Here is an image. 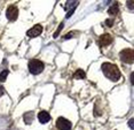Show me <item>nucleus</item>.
I'll use <instances>...</instances> for the list:
<instances>
[{
    "label": "nucleus",
    "mask_w": 134,
    "mask_h": 130,
    "mask_svg": "<svg viewBox=\"0 0 134 130\" xmlns=\"http://www.w3.org/2000/svg\"><path fill=\"white\" fill-rule=\"evenodd\" d=\"M102 72L105 75L107 78H109L112 82H117L120 79V72L117 66L112 64L110 62H104L102 64Z\"/></svg>",
    "instance_id": "nucleus-1"
},
{
    "label": "nucleus",
    "mask_w": 134,
    "mask_h": 130,
    "mask_svg": "<svg viewBox=\"0 0 134 130\" xmlns=\"http://www.w3.org/2000/svg\"><path fill=\"white\" fill-rule=\"evenodd\" d=\"M29 70L32 75H39L40 73L44 72L45 69V63L42 61L38 60V59H32V60L29 61Z\"/></svg>",
    "instance_id": "nucleus-2"
},
{
    "label": "nucleus",
    "mask_w": 134,
    "mask_h": 130,
    "mask_svg": "<svg viewBox=\"0 0 134 130\" xmlns=\"http://www.w3.org/2000/svg\"><path fill=\"white\" fill-rule=\"evenodd\" d=\"M120 60L125 63H132L134 60V51L133 48H125L119 53Z\"/></svg>",
    "instance_id": "nucleus-3"
},
{
    "label": "nucleus",
    "mask_w": 134,
    "mask_h": 130,
    "mask_svg": "<svg viewBox=\"0 0 134 130\" xmlns=\"http://www.w3.org/2000/svg\"><path fill=\"white\" fill-rule=\"evenodd\" d=\"M56 128L59 130H71L72 123H71V121H69L68 119L61 116L56 120Z\"/></svg>",
    "instance_id": "nucleus-4"
},
{
    "label": "nucleus",
    "mask_w": 134,
    "mask_h": 130,
    "mask_svg": "<svg viewBox=\"0 0 134 130\" xmlns=\"http://www.w3.org/2000/svg\"><path fill=\"white\" fill-rule=\"evenodd\" d=\"M17 16H19V9L15 5H10L6 11V17L13 22V21H16Z\"/></svg>",
    "instance_id": "nucleus-5"
},
{
    "label": "nucleus",
    "mask_w": 134,
    "mask_h": 130,
    "mask_svg": "<svg viewBox=\"0 0 134 130\" xmlns=\"http://www.w3.org/2000/svg\"><path fill=\"white\" fill-rule=\"evenodd\" d=\"M112 37L111 35H109V33H103L99 37V39H97V45L100 46V47H105V46L110 45L112 43Z\"/></svg>",
    "instance_id": "nucleus-6"
},
{
    "label": "nucleus",
    "mask_w": 134,
    "mask_h": 130,
    "mask_svg": "<svg viewBox=\"0 0 134 130\" xmlns=\"http://www.w3.org/2000/svg\"><path fill=\"white\" fill-rule=\"evenodd\" d=\"M41 32H42L41 24H36V26H33L31 29H29L26 31V36L30 37V38H35V37H38Z\"/></svg>",
    "instance_id": "nucleus-7"
},
{
    "label": "nucleus",
    "mask_w": 134,
    "mask_h": 130,
    "mask_svg": "<svg viewBox=\"0 0 134 130\" xmlns=\"http://www.w3.org/2000/svg\"><path fill=\"white\" fill-rule=\"evenodd\" d=\"M38 120H39V122H40V123H42V124L47 123L51 120L49 113H47L46 111H41V112H39V114H38Z\"/></svg>",
    "instance_id": "nucleus-8"
},
{
    "label": "nucleus",
    "mask_w": 134,
    "mask_h": 130,
    "mask_svg": "<svg viewBox=\"0 0 134 130\" xmlns=\"http://www.w3.org/2000/svg\"><path fill=\"white\" fill-rule=\"evenodd\" d=\"M85 77H86V74H85L83 69H77L74 74V78L76 79H84Z\"/></svg>",
    "instance_id": "nucleus-9"
},
{
    "label": "nucleus",
    "mask_w": 134,
    "mask_h": 130,
    "mask_svg": "<svg viewBox=\"0 0 134 130\" xmlns=\"http://www.w3.org/2000/svg\"><path fill=\"white\" fill-rule=\"evenodd\" d=\"M23 119H24V122H25L26 124H30V123L32 122V120H33V113L32 112L25 113L23 115Z\"/></svg>",
    "instance_id": "nucleus-10"
},
{
    "label": "nucleus",
    "mask_w": 134,
    "mask_h": 130,
    "mask_svg": "<svg viewBox=\"0 0 134 130\" xmlns=\"http://www.w3.org/2000/svg\"><path fill=\"white\" fill-rule=\"evenodd\" d=\"M108 13L110 15H117L118 14V4L117 2H115V4L108 9Z\"/></svg>",
    "instance_id": "nucleus-11"
},
{
    "label": "nucleus",
    "mask_w": 134,
    "mask_h": 130,
    "mask_svg": "<svg viewBox=\"0 0 134 130\" xmlns=\"http://www.w3.org/2000/svg\"><path fill=\"white\" fill-rule=\"evenodd\" d=\"M8 74H9V72H8L7 69L2 70V72L0 73V82H5L6 79H7V76H8Z\"/></svg>",
    "instance_id": "nucleus-12"
},
{
    "label": "nucleus",
    "mask_w": 134,
    "mask_h": 130,
    "mask_svg": "<svg viewBox=\"0 0 134 130\" xmlns=\"http://www.w3.org/2000/svg\"><path fill=\"white\" fill-rule=\"evenodd\" d=\"M63 27H64V24H63V23H61V24H60V26H59V28H57L56 32H55V33H54V38H56V37H57V36H59V33L61 32V30H62V29H63Z\"/></svg>",
    "instance_id": "nucleus-13"
},
{
    "label": "nucleus",
    "mask_w": 134,
    "mask_h": 130,
    "mask_svg": "<svg viewBox=\"0 0 134 130\" xmlns=\"http://www.w3.org/2000/svg\"><path fill=\"white\" fill-rule=\"evenodd\" d=\"M74 35H75L74 32H69V33H66V35L63 37V39H65V41H66V39H70V38H72V37H74Z\"/></svg>",
    "instance_id": "nucleus-14"
},
{
    "label": "nucleus",
    "mask_w": 134,
    "mask_h": 130,
    "mask_svg": "<svg viewBox=\"0 0 134 130\" xmlns=\"http://www.w3.org/2000/svg\"><path fill=\"white\" fill-rule=\"evenodd\" d=\"M105 24L108 27H112V26H114V20H112V18H109V20L105 21Z\"/></svg>",
    "instance_id": "nucleus-15"
},
{
    "label": "nucleus",
    "mask_w": 134,
    "mask_h": 130,
    "mask_svg": "<svg viewBox=\"0 0 134 130\" xmlns=\"http://www.w3.org/2000/svg\"><path fill=\"white\" fill-rule=\"evenodd\" d=\"M127 7L130 8V11H133V1H127Z\"/></svg>",
    "instance_id": "nucleus-16"
},
{
    "label": "nucleus",
    "mask_w": 134,
    "mask_h": 130,
    "mask_svg": "<svg viewBox=\"0 0 134 130\" xmlns=\"http://www.w3.org/2000/svg\"><path fill=\"white\" fill-rule=\"evenodd\" d=\"M129 126H130L131 129H133V120H132V119H131L130 121H129Z\"/></svg>",
    "instance_id": "nucleus-17"
},
{
    "label": "nucleus",
    "mask_w": 134,
    "mask_h": 130,
    "mask_svg": "<svg viewBox=\"0 0 134 130\" xmlns=\"http://www.w3.org/2000/svg\"><path fill=\"white\" fill-rule=\"evenodd\" d=\"M131 82H132V84H134V74L131 75Z\"/></svg>",
    "instance_id": "nucleus-18"
},
{
    "label": "nucleus",
    "mask_w": 134,
    "mask_h": 130,
    "mask_svg": "<svg viewBox=\"0 0 134 130\" xmlns=\"http://www.w3.org/2000/svg\"><path fill=\"white\" fill-rule=\"evenodd\" d=\"M1 94H4V90H2V88L0 86V96H1Z\"/></svg>",
    "instance_id": "nucleus-19"
}]
</instances>
